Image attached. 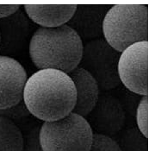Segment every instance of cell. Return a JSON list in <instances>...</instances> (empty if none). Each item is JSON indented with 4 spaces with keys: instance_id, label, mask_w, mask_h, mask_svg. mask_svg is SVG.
I'll use <instances>...</instances> for the list:
<instances>
[{
    "instance_id": "5bb4252c",
    "label": "cell",
    "mask_w": 149,
    "mask_h": 151,
    "mask_svg": "<svg viewBox=\"0 0 149 151\" xmlns=\"http://www.w3.org/2000/svg\"><path fill=\"white\" fill-rule=\"evenodd\" d=\"M148 95L143 96L136 110L138 129L146 139L148 138Z\"/></svg>"
},
{
    "instance_id": "3957f363",
    "label": "cell",
    "mask_w": 149,
    "mask_h": 151,
    "mask_svg": "<svg viewBox=\"0 0 149 151\" xmlns=\"http://www.w3.org/2000/svg\"><path fill=\"white\" fill-rule=\"evenodd\" d=\"M149 9L146 4L110 6L103 23V37L115 50L122 53L129 46L148 42Z\"/></svg>"
},
{
    "instance_id": "ba28073f",
    "label": "cell",
    "mask_w": 149,
    "mask_h": 151,
    "mask_svg": "<svg viewBox=\"0 0 149 151\" xmlns=\"http://www.w3.org/2000/svg\"><path fill=\"white\" fill-rule=\"evenodd\" d=\"M28 74L23 65L8 55H0V111L23 101Z\"/></svg>"
},
{
    "instance_id": "7a4b0ae2",
    "label": "cell",
    "mask_w": 149,
    "mask_h": 151,
    "mask_svg": "<svg viewBox=\"0 0 149 151\" xmlns=\"http://www.w3.org/2000/svg\"><path fill=\"white\" fill-rule=\"evenodd\" d=\"M84 43L67 24L57 28H38L29 41V57L42 69H55L68 74L79 67Z\"/></svg>"
},
{
    "instance_id": "2e32d148",
    "label": "cell",
    "mask_w": 149,
    "mask_h": 151,
    "mask_svg": "<svg viewBox=\"0 0 149 151\" xmlns=\"http://www.w3.org/2000/svg\"><path fill=\"white\" fill-rule=\"evenodd\" d=\"M40 128L32 129L24 138L23 151H42L39 140Z\"/></svg>"
},
{
    "instance_id": "6da1fadb",
    "label": "cell",
    "mask_w": 149,
    "mask_h": 151,
    "mask_svg": "<svg viewBox=\"0 0 149 151\" xmlns=\"http://www.w3.org/2000/svg\"><path fill=\"white\" fill-rule=\"evenodd\" d=\"M23 101L29 114L43 121L61 119L72 112L76 89L67 73L55 69H42L28 77Z\"/></svg>"
},
{
    "instance_id": "30bf717a",
    "label": "cell",
    "mask_w": 149,
    "mask_h": 151,
    "mask_svg": "<svg viewBox=\"0 0 149 151\" xmlns=\"http://www.w3.org/2000/svg\"><path fill=\"white\" fill-rule=\"evenodd\" d=\"M20 8L13 15L0 19V53L11 54L21 49L30 34L31 23Z\"/></svg>"
},
{
    "instance_id": "e0dca14e",
    "label": "cell",
    "mask_w": 149,
    "mask_h": 151,
    "mask_svg": "<svg viewBox=\"0 0 149 151\" xmlns=\"http://www.w3.org/2000/svg\"><path fill=\"white\" fill-rule=\"evenodd\" d=\"M20 8V5H0V19L11 16Z\"/></svg>"
},
{
    "instance_id": "8fae6325",
    "label": "cell",
    "mask_w": 149,
    "mask_h": 151,
    "mask_svg": "<svg viewBox=\"0 0 149 151\" xmlns=\"http://www.w3.org/2000/svg\"><path fill=\"white\" fill-rule=\"evenodd\" d=\"M68 75L76 89V104L72 112L85 117L96 105L101 91L94 78L82 68H76Z\"/></svg>"
},
{
    "instance_id": "9c48e42d",
    "label": "cell",
    "mask_w": 149,
    "mask_h": 151,
    "mask_svg": "<svg viewBox=\"0 0 149 151\" xmlns=\"http://www.w3.org/2000/svg\"><path fill=\"white\" fill-rule=\"evenodd\" d=\"M110 5H77L76 11L67 25L80 37L83 43L103 37V23Z\"/></svg>"
},
{
    "instance_id": "9a60e30c",
    "label": "cell",
    "mask_w": 149,
    "mask_h": 151,
    "mask_svg": "<svg viewBox=\"0 0 149 151\" xmlns=\"http://www.w3.org/2000/svg\"><path fill=\"white\" fill-rule=\"evenodd\" d=\"M89 151H122V150L112 137L93 133L92 146Z\"/></svg>"
},
{
    "instance_id": "4fadbf2b",
    "label": "cell",
    "mask_w": 149,
    "mask_h": 151,
    "mask_svg": "<svg viewBox=\"0 0 149 151\" xmlns=\"http://www.w3.org/2000/svg\"><path fill=\"white\" fill-rule=\"evenodd\" d=\"M23 137L14 121L0 116V151H23Z\"/></svg>"
},
{
    "instance_id": "7c38bea8",
    "label": "cell",
    "mask_w": 149,
    "mask_h": 151,
    "mask_svg": "<svg viewBox=\"0 0 149 151\" xmlns=\"http://www.w3.org/2000/svg\"><path fill=\"white\" fill-rule=\"evenodd\" d=\"M77 5H24L23 11L31 22L42 28L65 25L73 16Z\"/></svg>"
},
{
    "instance_id": "8992f818",
    "label": "cell",
    "mask_w": 149,
    "mask_h": 151,
    "mask_svg": "<svg viewBox=\"0 0 149 151\" xmlns=\"http://www.w3.org/2000/svg\"><path fill=\"white\" fill-rule=\"evenodd\" d=\"M149 43L136 42L123 50L118 60V75L128 90L147 96L149 92Z\"/></svg>"
},
{
    "instance_id": "277c9868",
    "label": "cell",
    "mask_w": 149,
    "mask_h": 151,
    "mask_svg": "<svg viewBox=\"0 0 149 151\" xmlns=\"http://www.w3.org/2000/svg\"><path fill=\"white\" fill-rule=\"evenodd\" d=\"M92 139L93 131L85 118L73 112L44 122L39 130L42 151H89Z\"/></svg>"
},
{
    "instance_id": "52a82bcc",
    "label": "cell",
    "mask_w": 149,
    "mask_h": 151,
    "mask_svg": "<svg viewBox=\"0 0 149 151\" xmlns=\"http://www.w3.org/2000/svg\"><path fill=\"white\" fill-rule=\"evenodd\" d=\"M85 118L93 133L112 137L123 128L126 113L119 99L108 92H102L95 106Z\"/></svg>"
},
{
    "instance_id": "5b68a950",
    "label": "cell",
    "mask_w": 149,
    "mask_h": 151,
    "mask_svg": "<svg viewBox=\"0 0 149 151\" xmlns=\"http://www.w3.org/2000/svg\"><path fill=\"white\" fill-rule=\"evenodd\" d=\"M120 54L103 37L95 39L84 43L79 67L92 75L100 91L109 92L121 84L118 75Z\"/></svg>"
}]
</instances>
